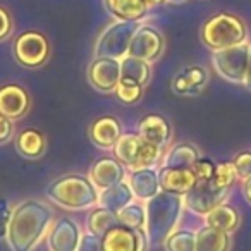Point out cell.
Returning <instances> with one entry per match:
<instances>
[{
  "instance_id": "cell-1",
  "label": "cell",
  "mask_w": 251,
  "mask_h": 251,
  "mask_svg": "<svg viewBox=\"0 0 251 251\" xmlns=\"http://www.w3.org/2000/svg\"><path fill=\"white\" fill-rule=\"evenodd\" d=\"M53 213L50 206L38 200L19 203L9 215L7 241L12 251H33L43 239L52 224Z\"/></svg>"
},
{
  "instance_id": "cell-2",
  "label": "cell",
  "mask_w": 251,
  "mask_h": 251,
  "mask_svg": "<svg viewBox=\"0 0 251 251\" xmlns=\"http://www.w3.org/2000/svg\"><path fill=\"white\" fill-rule=\"evenodd\" d=\"M184 200L179 195L160 191L148 200L147 206V237L151 246L164 244V241L174 232L181 219Z\"/></svg>"
},
{
  "instance_id": "cell-3",
  "label": "cell",
  "mask_w": 251,
  "mask_h": 251,
  "mask_svg": "<svg viewBox=\"0 0 251 251\" xmlns=\"http://www.w3.org/2000/svg\"><path fill=\"white\" fill-rule=\"evenodd\" d=\"M47 195L53 203L66 210H86L98 203V193L90 177L77 174L62 176L47 188Z\"/></svg>"
},
{
  "instance_id": "cell-4",
  "label": "cell",
  "mask_w": 251,
  "mask_h": 251,
  "mask_svg": "<svg viewBox=\"0 0 251 251\" xmlns=\"http://www.w3.org/2000/svg\"><path fill=\"white\" fill-rule=\"evenodd\" d=\"M248 29L241 18L229 12L212 16L201 28V40L210 50H222L246 42Z\"/></svg>"
},
{
  "instance_id": "cell-5",
  "label": "cell",
  "mask_w": 251,
  "mask_h": 251,
  "mask_svg": "<svg viewBox=\"0 0 251 251\" xmlns=\"http://www.w3.org/2000/svg\"><path fill=\"white\" fill-rule=\"evenodd\" d=\"M140 28L138 21H121L108 25L98 36L95 43V57H112V59H124L129 52L131 40L136 29Z\"/></svg>"
},
{
  "instance_id": "cell-6",
  "label": "cell",
  "mask_w": 251,
  "mask_h": 251,
  "mask_svg": "<svg viewBox=\"0 0 251 251\" xmlns=\"http://www.w3.org/2000/svg\"><path fill=\"white\" fill-rule=\"evenodd\" d=\"M250 47L246 42L229 49L215 50L212 62L215 71L230 83H244L248 64H250Z\"/></svg>"
},
{
  "instance_id": "cell-7",
  "label": "cell",
  "mask_w": 251,
  "mask_h": 251,
  "mask_svg": "<svg viewBox=\"0 0 251 251\" xmlns=\"http://www.w3.org/2000/svg\"><path fill=\"white\" fill-rule=\"evenodd\" d=\"M14 57L21 66L35 69L49 60L50 43L40 31H25L14 40Z\"/></svg>"
},
{
  "instance_id": "cell-8",
  "label": "cell",
  "mask_w": 251,
  "mask_h": 251,
  "mask_svg": "<svg viewBox=\"0 0 251 251\" xmlns=\"http://www.w3.org/2000/svg\"><path fill=\"white\" fill-rule=\"evenodd\" d=\"M164 49L165 40L162 33L150 25H140V28L136 29L133 40H131L127 55L143 59L151 64L164 53Z\"/></svg>"
},
{
  "instance_id": "cell-9",
  "label": "cell",
  "mask_w": 251,
  "mask_h": 251,
  "mask_svg": "<svg viewBox=\"0 0 251 251\" xmlns=\"http://www.w3.org/2000/svg\"><path fill=\"white\" fill-rule=\"evenodd\" d=\"M103 251H147L148 237L143 229H131L122 224L101 236Z\"/></svg>"
},
{
  "instance_id": "cell-10",
  "label": "cell",
  "mask_w": 251,
  "mask_h": 251,
  "mask_svg": "<svg viewBox=\"0 0 251 251\" xmlns=\"http://www.w3.org/2000/svg\"><path fill=\"white\" fill-rule=\"evenodd\" d=\"M227 195H229V189H217L213 188L210 181H205L196 182L195 188L189 193H186L182 200L191 212L198 213V215H206L215 206L222 205L226 201Z\"/></svg>"
},
{
  "instance_id": "cell-11",
  "label": "cell",
  "mask_w": 251,
  "mask_h": 251,
  "mask_svg": "<svg viewBox=\"0 0 251 251\" xmlns=\"http://www.w3.org/2000/svg\"><path fill=\"white\" fill-rule=\"evenodd\" d=\"M88 81L98 91H115L121 81V60L112 57H95L88 67Z\"/></svg>"
},
{
  "instance_id": "cell-12",
  "label": "cell",
  "mask_w": 251,
  "mask_h": 251,
  "mask_svg": "<svg viewBox=\"0 0 251 251\" xmlns=\"http://www.w3.org/2000/svg\"><path fill=\"white\" fill-rule=\"evenodd\" d=\"M79 241V227L69 217H62V219L57 220L49 234L50 251H77Z\"/></svg>"
},
{
  "instance_id": "cell-13",
  "label": "cell",
  "mask_w": 251,
  "mask_h": 251,
  "mask_svg": "<svg viewBox=\"0 0 251 251\" xmlns=\"http://www.w3.org/2000/svg\"><path fill=\"white\" fill-rule=\"evenodd\" d=\"M126 165H122L117 158L103 157L98 158L90 169V181L98 189H107L124 181Z\"/></svg>"
},
{
  "instance_id": "cell-14",
  "label": "cell",
  "mask_w": 251,
  "mask_h": 251,
  "mask_svg": "<svg viewBox=\"0 0 251 251\" xmlns=\"http://www.w3.org/2000/svg\"><path fill=\"white\" fill-rule=\"evenodd\" d=\"M208 83V71L201 66H186L172 79V91L177 95H198Z\"/></svg>"
},
{
  "instance_id": "cell-15",
  "label": "cell",
  "mask_w": 251,
  "mask_h": 251,
  "mask_svg": "<svg viewBox=\"0 0 251 251\" xmlns=\"http://www.w3.org/2000/svg\"><path fill=\"white\" fill-rule=\"evenodd\" d=\"M88 134H90L91 143L97 145L98 148H103V150L114 148V145L122 134L121 122L112 115H101L91 122Z\"/></svg>"
},
{
  "instance_id": "cell-16",
  "label": "cell",
  "mask_w": 251,
  "mask_h": 251,
  "mask_svg": "<svg viewBox=\"0 0 251 251\" xmlns=\"http://www.w3.org/2000/svg\"><path fill=\"white\" fill-rule=\"evenodd\" d=\"M29 97L18 84H5L0 88V115L11 119H19L28 112Z\"/></svg>"
},
{
  "instance_id": "cell-17",
  "label": "cell",
  "mask_w": 251,
  "mask_h": 251,
  "mask_svg": "<svg viewBox=\"0 0 251 251\" xmlns=\"http://www.w3.org/2000/svg\"><path fill=\"white\" fill-rule=\"evenodd\" d=\"M138 134L145 141L164 148L172 138V127L165 117L158 114H148L138 122Z\"/></svg>"
},
{
  "instance_id": "cell-18",
  "label": "cell",
  "mask_w": 251,
  "mask_h": 251,
  "mask_svg": "<svg viewBox=\"0 0 251 251\" xmlns=\"http://www.w3.org/2000/svg\"><path fill=\"white\" fill-rule=\"evenodd\" d=\"M162 191L172 193V195L184 196L189 193L195 184L198 182L193 169H165L162 167V172L158 174Z\"/></svg>"
},
{
  "instance_id": "cell-19",
  "label": "cell",
  "mask_w": 251,
  "mask_h": 251,
  "mask_svg": "<svg viewBox=\"0 0 251 251\" xmlns=\"http://www.w3.org/2000/svg\"><path fill=\"white\" fill-rule=\"evenodd\" d=\"M127 184H129L133 195L140 200H150L157 193H160V181H158V174L157 171H153V167L133 171Z\"/></svg>"
},
{
  "instance_id": "cell-20",
  "label": "cell",
  "mask_w": 251,
  "mask_h": 251,
  "mask_svg": "<svg viewBox=\"0 0 251 251\" xmlns=\"http://www.w3.org/2000/svg\"><path fill=\"white\" fill-rule=\"evenodd\" d=\"M134 195L131 191L129 184H126L124 181H121L119 184L112 186V188L101 189V193L98 195V206L110 210V212H121L124 206H127L133 201Z\"/></svg>"
},
{
  "instance_id": "cell-21",
  "label": "cell",
  "mask_w": 251,
  "mask_h": 251,
  "mask_svg": "<svg viewBox=\"0 0 251 251\" xmlns=\"http://www.w3.org/2000/svg\"><path fill=\"white\" fill-rule=\"evenodd\" d=\"M201 157L198 148L191 143H177L164 155L162 167L165 169H193L195 162Z\"/></svg>"
},
{
  "instance_id": "cell-22",
  "label": "cell",
  "mask_w": 251,
  "mask_h": 251,
  "mask_svg": "<svg viewBox=\"0 0 251 251\" xmlns=\"http://www.w3.org/2000/svg\"><path fill=\"white\" fill-rule=\"evenodd\" d=\"M107 9L121 21H138L147 18L150 5L147 0H112Z\"/></svg>"
},
{
  "instance_id": "cell-23",
  "label": "cell",
  "mask_w": 251,
  "mask_h": 251,
  "mask_svg": "<svg viewBox=\"0 0 251 251\" xmlns=\"http://www.w3.org/2000/svg\"><path fill=\"white\" fill-rule=\"evenodd\" d=\"M239 212L234 206L222 203V205L215 206L212 212H208L205 215L206 226L213 227V229L224 230V232H234L239 226Z\"/></svg>"
},
{
  "instance_id": "cell-24",
  "label": "cell",
  "mask_w": 251,
  "mask_h": 251,
  "mask_svg": "<svg viewBox=\"0 0 251 251\" xmlns=\"http://www.w3.org/2000/svg\"><path fill=\"white\" fill-rule=\"evenodd\" d=\"M143 145V138L138 133H124L114 145V155L122 165L133 169L134 162L140 153V148Z\"/></svg>"
},
{
  "instance_id": "cell-25",
  "label": "cell",
  "mask_w": 251,
  "mask_h": 251,
  "mask_svg": "<svg viewBox=\"0 0 251 251\" xmlns=\"http://www.w3.org/2000/svg\"><path fill=\"white\" fill-rule=\"evenodd\" d=\"M151 77V66L150 62L136 57L126 55L121 59V79L133 81L140 86H147Z\"/></svg>"
},
{
  "instance_id": "cell-26",
  "label": "cell",
  "mask_w": 251,
  "mask_h": 251,
  "mask_svg": "<svg viewBox=\"0 0 251 251\" xmlns=\"http://www.w3.org/2000/svg\"><path fill=\"white\" fill-rule=\"evenodd\" d=\"M230 236L229 232L205 226L196 232V251H229Z\"/></svg>"
},
{
  "instance_id": "cell-27",
  "label": "cell",
  "mask_w": 251,
  "mask_h": 251,
  "mask_svg": "<svg viewBox=\"0 0 251 251\" xmlns=\"http://www.w3.org/2000/svg\"><path fill=\"white\" fill-rule=\"evenodd\" d=\"M45 136L40 133L38 129H25L19 133L16 138V148H18L19 155L26 158H40L45 153Z\"/></svg>"
},
{
  "instance_id": "cell-28",
  "label": "cell",
  "mask_w": 251,
  "mask_h": 251,
  "mask_svg": "<svg viewBox=\"0 0 251 251\" xmlns=\"http://www.w3.org/2000/svg\"><path fill=\"white\" fill-rule=\"evenodd\" d=\"M86 226L88 232L101 237L114 226H119V217L115 212H110V210L103 208V206H98V208L91 210V213L88 215Z\"/></svg>"
},
{
  "instance_id": "cell-29",
  "label": "cell",
  "mask_w": 251,
  "mask_h": 251,
  "mask_svg": "<svg viewBox=\"0 0 251 251\" xmlns=\"http://www.w3.org/2000/svg\"><path fill=\"white\" fill-rule=\"evenodd\" d=\"M119 224L126 227H131V229H143L145 224H147V210L140 203L131 201L127 206L117 212Z\"/></svg>"
},
{
  "instance_id": "cell-30",
  "label": "cell",
  "mask_w": 251,
  "mask_h": 251,
  "mask_svg": "<svg viewBox=\"0 0 251 251\" xmlns=\"http://www.w3.org/2000/svg\"><path fill=\"white\" fill-rule=\"evenodd\" d=\"M165 251H196V232L186 229L174 230L164 241Z\"/></svg>"
},
{
  "instance_id": "cell-31",
  "label": "cell",
  "mask_w": 251,
  "mask_h": 251,
  "mask_svg": "<svg viewBox=\"0 0 251 251\" xmlns=\"http://www.w3.org/2000/svg\"><path fill=\"white\" fill-rule=\"evenodd\" d=\"M162 158V147H157V145L150 143V141H145L140 148V153H138V158L133 165V171H138V169H151L157 165V162Z\"/></svg>"
},
{
  "instance_id": "cell-32",
  "label": "cell",
  "mask_w": 251,
  "mask_h": 251,
  "mask_svg": "<svg viewBox=\"0 0 251 251\" xmlns=\"http://www.w3.org/2000/svg\"><path fill=\"white\" fill-rule=\"evenodd\" d=\"M237 179L236 169H234L232 162H222L217 165L215 174L212 177V186L217 189H229L234 184V181Z\"/></svg>"
},
{
  "instance_id": "cell-33",
  "label": "cell",
  "mask_w": 251,
  "mask_h": 251,
  "mask_svg": "<svg viewBox=\"0 0 251 251\" xmlns=\"http://www.w3.org/2000/svg\"><path fill=\"white\" fill-rule=\"evenodd\" d=\"M115 95L117 98L126 105H133V103H138L143 97V86L140 84L133 83V81H126V79H121L115 88Z\"/></svg>"
},
{
  "instance_id": "cell-34",
  "label": "cell",
  "mask_w": 251,
  "mask_h": 251,
  "mask_svg": "<svg viewBox=\"0 0 251 251\" xmlns=\"http://www.w3.org/2000/svg\"><path fill=\"white\" fill-rule=\"evenodd\" d=\"M215 169H217V165L213 164L210 158H205V157H200L198 160L195 162V165H193V172H195L198 182L212 181L213 174H215Z\"/></svg>"
},
{
  "instance_id": "cell-35",
  "label": "cell",
  "mask_w": 251,
  "mask_h": 251,
  "mask_svg": "<svg viewBox=\"0 0 251 251\" xmlns=\"http://www.w3.org/2000/svg\"><path fill=\"white\" fill-rule=\"evenodd\" d=\"M232 165L236 169V174L239 179H248L251 176V151L246 150V151H241L234 157L232 160Z\"/></svg>"
},
{
  "instance_id": "cell-36",
  "label": "cell",
  "mask_w": 251,
  "mask_h": 251,
  "mask_svg": "<svg viewBox=\"0 0 251 251\" xmlns=\"http://www.w3.org/2000/svg\"><path fill=\"white\" fill-rule=\"evenodd\" d=\"M77 251H103V244H101V237L95 236V234H83L79 241Z\"/></svg>"
},
{
  "instance_id": "cell-37",
  "label": "cell",
  "mask_w": 251,
  "mask_h": 251,
  "mask_svg": "<svg viewBox=\"0 0 251 251\" xmlns=\"http://www.w3.org/2000/svg\"><path fill=\"white\" fill-rule=\"evenodd\" d=\"M14 136V124L11 119L0 115V145L9 143Z\"/></svg>"
},
{
  "instance_id": "cell-38",
  "label": "cell",
  "mask_w": 251,
  "mask_h": 251,
  "mask_svg": "<svg viewBox=\"0 0 251 251\" xmlns=\"http://www.w3.org/2000/svg\"><path fill=\"white\" fill-rule=\"evenodd\" d=\"M11 33H12V19L4 7H0V42L9 38Z\"/></svg>"
},
{
  "instance_id": "cell-39",
  "label": "cell",
  "mask_w": 251,
  "mask_h": 251,
  "mask_svg": "<svg viewBox=\"0 0 251 251\" xmlns=\"http://www.w3.org/2000/svg\"><path fill=\"white\" fill-rule=\"evenodd\" d=\"M243 193H244V198H246L248 203L251 205V176L243 181Z\"/></svg>"
},
{
  "instance_id": "cell-40",
  "label": "cell",
  "mask_w": 251,
  "mask_h": 251,
  "mask_svg": "<svg viewBox=\"0 0 251 251\" xmlns=\"http://www.w3.org/2000/svg\"><path fill=\"white\" fill-rule=\"evenodd\" d=\"M244 88L248 91H251V47H250V64H248V71H246V77H244Z\"/></svg>"
},
{
  "instance_id": "cell-41",
  "label": "cell",
  "mask_w": 251,
  "mask_h": 251,
  "mask_svg": "<svg viewBox=\"0 0 251 251\" xmlns=\"http://www.w3.org/2000/svg\"><path fill=\"white\" fill-rule=\"evenodd\" d=\"M147 2H148V5H150V7H155V5L164 4L165 0H147Z\"/></svg>"
},
{
  "instance_id": "cell-42",
  "label": "cell",
  "mask_w": 251,
  "mask_h": 251,
  "mask_svg": "<svg viewBox=\"0 0 251 251\" xmlns=\"http://www.w3.org/2000/svg\"><path fill=\"white\" fill-rule=\"evenodd\" d=\"M167 2H172V4H181V2H184V0H167Z\"/></svg>"
},
{
  "instance_id": "cell-43",
  "label": "cell",
  "mask_w": 251,
  "mask_h": 251,
  "mask_svg": "<svg viewBox=\"0 0 251 251\" xmlns=\"http://www.w3.org/2000/svg\"><path fill=\"white\" fill-rule=\"evenodd\" d=\"M110 2H112V0H105V5H108Z\"/></svg>"
}]
</instances>
